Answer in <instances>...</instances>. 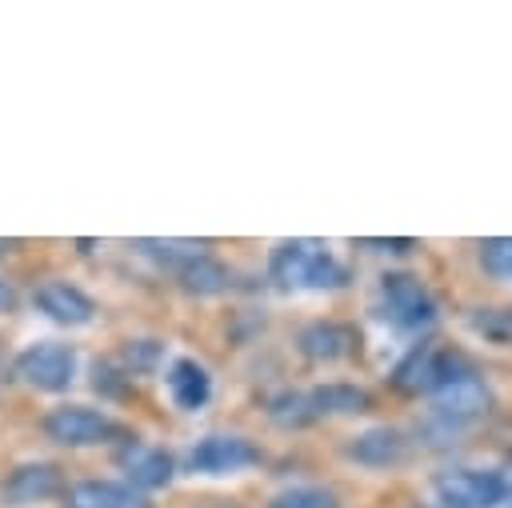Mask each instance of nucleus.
<instances>
[{
    "label": "nucleus",
    "instance_id": "obj_22",
    "mask_svg": "<svg viewBox=\"0 0 512 508\" xmlns=\"http://www.w3.org/2000/svg\"><path fill=\"white\" fill-rule=\"evenodd\" d=\"M272 416H276L280 424H308V420H312L308 396H304V392H284V396H276V400H272Z\"/></svg>",
    "mask_w": 512,
    "mask_h": 508
},
{
    "label": "nucleus",
    "instance_id": "obj_19",
    "mask_svg": "<svg viewBox=\"0 0 512 508\" xmlns=\"http://www.w3.org/2000/svg\"><path fill=\"white\" fill-rule=\"evenodd\" d=\"M268 508H336V496L320 484H292L268 500Z\"/></svg>",
    "mask_w": 512,
    "mask_h": 508
},
{
    "label": "nucleus",
    "instance_id": "obj_26",
    "mask_svg": "<svg viewBox=\"0 0 512 508\" xmlns=\"http://www.w3.org/2000/svg\"><path fill=\"white\" fill-rule=\"evenodd\" d=\"M12 248V240H0V252H8Z\"/></svg>",
    "mask_w": 512,
    "mask_h": 508
},
{
    "label": "nucleus",
    "instance_id": "obj_15",
    "mask_svg": "<svg viewBox=\"0 0 512 508\" xmlns=\"http://www.w3.org/2000/svg\"><path fill=\"white\" fill-rule=\"evenodd\" d=\"M300 348H304L308 360H324V364H332V360H340V356L352 352V328L332 324V320L308 324V328L300 332Z\"/></svg>",
    "mask_w": 512,
    "mask_h": 508
},
{
    "label": "nucleus",
    "instance_id": "obj_17",
    "mask_svg": "<svg viewBox=\"0 0 512 508\" xmlns=\"http://www.w3.org/2000/svg\"><path fill=\"white\" fill-rule=\"evenodd\" d=\"M180 272V284L188 288V292H196V296H216V292H224L228 288V272H224V264L220 260H212V256H192L184 268H176Z\"/></svg>",
    "mask_w": 512,
    "mask_h": 508
},
{
    "label": "nucleus",
    "instance_id": "obj_3",
    "mask_svg": "<svg viewBox=\"0 0 512 508\" xmlns=\"http://www.w3.org/2000/svg\"><path fill=\"white\" fill-rule=\"evenodd\" d=\"M376 316L400 332H424L436 320V300L412 272H388L376 292Z\"/></svg>",
    "mask_w": 512,
    "mask_h": 508
},
{
    "label": "nucleus",
    "instance_id": "obj_5",
    "mask_svg": "<svg viewBox=\"0 0 512 508\" xmlns=\"http://www.w3.org/2000/svg\"><path fill=\"white\" fill-rule=\"evenodd\" d=\"M444 508H496L504 504V472L496 468H448L432 480Z\"/></svg>",
    "mask_w": 512,
    "mask_h": 508
},
{
    "label": "nucleus",
    "instance_id": "obj_16",
    "mask_svg": "<svg viewBox=\"0 0 512 508\" xmlns=\"http://www.w3.org/2000/svg\"><path fill=\"white\" fill-rule=\"evenodd\" d=\"M308 396V412L312 420L316 416H352V412H364L368 408V392L356 388V384H320Z\"/></svg>",
    "mask_w": 512,
    "mask_h": 508
},
{
    "label": "nucleus",
    "instance_id": "obj_25",
    "mask_svg": "<svg viewBox=\"0 0 512 508\" xmlns=\"http://www.w3.org/2000/svg\"><path fill=\"white\" fill-rule=\"evenodd\" d=\"M504 500H508V508H512V480L504 476Z\"/></svg>",
    "mask_w": 512,
    "mask_h": 508
},
{
    "label": "nucleus",
    "instance_id": "obj_6",
    "mask_svg": "<svg viewBox=\"0 0 512 508\" xmlns=\"http://www.w3.org/2000/svg\"><path fill=\"white\" fill-rule=\"evenodd\" d=\"M16 376L40 392H64L76 376V348L60 340H40L16 356Z\"/></svg>",
    "mask_w": 512,
    "mask_h": 508
},
{
    "label": "nucleus",
    "instance_id": "obj_20",
    "mask_svg": "<svg viewBox=\"0 0 512 508\" xmlns=\"http://www.w3.org/2000/svg\"><path fill=\"white\" fill-rule=\"evenodd\" d=\"M480 268L492 276V280H504L512 284V236H492L480 244Z\"/></svg>",
    "mask_w": 512,
    "mask_h": 508
},
{
    "label": "nucleus",
    "instance_id": "obj_23",
    "mask_svg": "<svg viewBox=\"0 0 512 508\" xmlns=\"http://www.w3.org/2000/svg\"><path fill=\"white\" fill-rule=\"evenodd\" d=\"M124 356H128V364H136V368H144V364H152V360L160 356V344H156V340H128V348H124Z\"/></svg>",
    "mask_w": 512,
    "mask_h": 508
},
{
    "label": "nucleus",
    "instance_id": "obj_1",
    "mask_svg": "<svg viewBox=\"0 0 512 508\" xmlns=\"http://www.w3.org/2000/svg\"><path fill=\"white\" fill-rule=\"evenodd\" d=\"M268 272L288 292H324V288H340L348 280L336 252L320 240H284V244H276L272 260H268Z\"/></svg>",
    "mask_w": 512,
    "mask_h": 508
},
{
    "label": "nucleus",
    "instance_id": "obj_24",
    "mask_svg": "<svg viewBox=\"0 0 512 508\" xmlns=\"http://www.w3.org/2000/svg\"><path fill=\"white\" fill-rule=\"evenodd\" d=\"M12 304H16V292H12V284H4V280H0V312H8Z\"/></svg>",
    "mask_w": 512,
    "mask_h": 508
},
{
    "label": "nucleus",
    "instance_id": "obj_12",
    "mask_svg": "<svg viewBox=\"0 0 512 508\" xmlns=\"http://www.w3.org/2000/svg\"><path fill=\"white\" fill-rule=\"evenodd\" d=\"M64 508H152L148 496H140L132 484L116 480H80L68 488Z\"/></svg>",
    "mask_w": 512,
    "mask_h": 508
},
{
    "label": "nucleus",
    "instance_id": "obj_21",
    "mask_svg": "<svg viewBox=\"0 0 512 508\" xmlns=\"http://www.w3.org/2000/svg\"><path fill=\"white\" fill-rule=\"evenodd\" d=\"M136 248L144 256H156V260L172 264V268H184L192 256H200V244H192V240H140Z\"/></svg>",
    "mask_w": 512,
    "mask_h": 508
},
{
    "label": "nucleus",
    "instance_id": "obj_11",
    "mask_svg": "<svg viewBox=\"0 0 512 508\" xmlns=\"http://www.w3.org/2000/svg\"><path fill=\"white\" fill-rule=\"evenodd\" d=\"M404 448H408L404 436L396 428H388V424L364 428V432H356L348 440V456L356 464H364V468H392V464L404 460Z\"/></svg>",
    "mask_w": 512,
    "mask_h": 508
},
{
    "label": "nucleus",
    "instance_id": "obj_4",
    "mask_svg": "<svg viewBox=\"0 0 512 508\" xmlns=\"http://www.w3.org/2000/svg\"><path fill=\"white\" fill-rule=\"evenodd\" d=\"M472 372L468 360L452 348H436V344H416L392 372V384L400 392H412V396H432L440 392L444 384H452L456 376Z\"/></svg>",
    "mask_w": 512,
    "mask_h": 508
},
{
    "label": "nucleus",
    "instance_id": "obj_13",
    "mask_svg": "<svg viewBox=\"0 0 512 508\" xmlns=\"http://www.w3.org/2000/svg\"><path fill=\"white\" fill-rule=\"evenodd\" d=\"M164 384H168L172 404H176V408H184V412L204 408V404H208V396H212V376H208V368H204V364H196L192 356L172 360V368H168Z\"/></svg>",
    "mask_w": 512,
    "mask_h": 508
},
{
    "label": "nucleus",
    "instance_id": "obj_18",
    "mask_svg": "<svg viewBox=\"0 0 512 508\" xmlns=\"http://www.w3.org/2000/svg\"><path fill=\"white\" fill-rule=\"evenodd\" d=\"M468 328L488 340V344H500V348H512V304L504 308H476L468 312Z\"/></svg>",
    "mask_w": 512,
    "mask_h": 508
},
{
    "label": "nucleus",
    "instance_id": "obj_2",
    "mask_svg": "<svg viewBox=\"0 0 512 508\" xmlns=\"http://www.w3.org/2000/svg\"><path fill=\"white\" fill-rule=\"evenodd\" d=\"M488 404H492V392L484 388V380L476 372H464L452 384H444L440 392H432V408H428L424 432L448 440V436L464 432L468 424H476L488 412Z\"/></svg>",
    "mask_w": 512,
    "mask_h": 508
},
{
    "label": "nucleus",
    "instance_id": "obj_10",
    "mask_svg": "<svg viewBox=\"0 0 512 508\" xmlns=\"http://www.w3.org/2000/svg\"><path fill=\"white\" fill-rule=\"evenodd\" d=\"M36 308L48 316V320H56V324H68V328H76V324H88L92 320V300L76 288V284H68V280H44L40 288H36Z\"/></svg>",
    "mask_w": 512,
    "mask_h": 508
},
{
    "label": "nucleus",
    "instance_id": "obj_27",
    "mask_svg": "<svg viewBox=\"0 0 512 508\" xmlns=\"http://www.w3.org/2000/svg\"><path fill=\"white\" fill-rule=\"evenodd\" d=\"M208 508H240V504H208Z\"/></svg>",
    "mask_w": 512,
    "mask_h": 508
},
{
    "label": "nucleus",
    "instance_id": "obj_7",
    "mask_svg": "<svg viewBox=\"0 0 512 508\" xmlns=\"http://www.w3.org/2000/svg\"><path fill=\"white\" fill-rule=\"evenodd\" d=\"M44 432L64 448H88V444L112 440L120 432V424L108 412H96L84 404H60L44 416Z\"/></svg>",
    "mask_w": 512,
    "mask_h": 508
},
{
    "label": "nucleus",
    "instance_id": "obj_8",
    "mask_svg": "<svg viewBox=\"0 0 512 508\" xmlns=\"http://www.w3.org/2000/svg\"><path fill=\"white\" fill-rule=\"evenodd\" d=\"M256 460H260L256 444L236 432H212V436L196 440V448L188 452V468L204 472V476H228V472L252 468Z\"/></svg>",
    "mask_w": 512,
    "mask_h": 508
},
{
    "label": "nucleus",
    "instance_id": "obj_9",
    "mask_svg": "<svg viewBox=\"0 0 512 508\" xmlns=\"http://www.w3.org/2000/svg\"><path fill=\"white\" fill-rule=\"evenodd\" d=\"M116 464L124 468L132 488H164L172 480V456L156 444H144V440H128L116 452Z\"/></svg>",
    "mask_w": 512,
    "mask_h": 508
},
{
    "label": "nucleus",
    "instance_id": "obj_14",
    "mask_svg": "<svg viewBox=\"0 0 512 508\" xmlns=\"http://www.w3.org/2000/svg\"><path fill=\"white\" fill-rule=\"evenodd\" d=\"M0 492H4V500L16 504V508L40 504V500H48V496L60 492V472H56L52 464H20V468L4 480Z\"/></svg>",
    "mask_w": 512,
    "mask_h": 508
}]
</instances>
